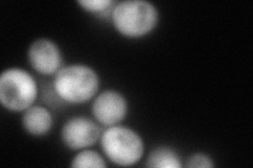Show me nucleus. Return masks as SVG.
<instances>
[{
	"mask_svg": "<svg viewBox=\"0 0 253 168\" xmlns=\"http://www.w3.org/2000/svg\"><path fill=\"white\" fill-rule=\"evenodd\" d=\"M113 26L126 38H140L152 32L158 23V11L146 0H126L114 5L111 13Z\"/></svg>",
	"mask_w": 253,
	"mask_h": 168,
	"instance_id": "nucleus-2",
	"label": "nucleus"
},
{
	"mask_svg": "<svg viewBox=\"0 0 253 168\" xmlns=\"http://www.w3.org/2000/svg\"><path fill=\"white\" fill-rule=\"evenodd\" d=\"M37 95L36 80L27 70L7 68L0 76V102L7 110L25 111L33 105Z\"/></svg>",
	"mask_w": 253,
	"mask_h": 168,
	"instance_id": "nucleus-4",
	"label": "nucleus"
},
{
	"mask_svg": "<svg viewBox=\"0 0 253 168\" xmlns=\"http://www.w3.org/2000/svg\"><path fill=\"white\" fill-rule=\"evenodd\" d=\"M128 113V102L125 96L114 90L101 92L92 104V114L95 120L107 127L118 125Z\"/></svg>",
	"mask_w": 253,
	"mask_h": 168,
	"instance_id": "nucleus-6",
	"label": "nucleus"
},
{
	"mask_svg": "<svg viewBox=\"0 0 253 168\" xmlns=\"http://www.w3.org/2000/svg\"><path fill=\"white\" fill-rule=\"evenodd\" d=\"M146 166L152 168H180L183 164L176 151L169 147L162 146L153 149L150 153Z\"/></svg>",
	"mask_w": 253,
	"mask_h": 168,
	"instance_id": "nucleus-9",
	"label": "nucleus"
},
{
	"mask_svg": "<svg viewBox=\"0 0 253 168\" xmlns=\"http://www.w3.org/2000/svg\"><path fill=\"white\" fill-rule=\"evenodd\" d=\"M187 167L193 168H210L214 167V163H213L212 159L205 154H193L191 157L188 159L186 163Z\"/></svg>",
	"mask_w": 253,
	"mask_h": 168,
	"instance_id": "nucleus-12",
	"label": "nucleus"
},
{
	"mask_svg": "<svg viewBox=\"0 0 253 168\" xmlns=\"http://www.w3.org/2000/svg\"><path fill=\"white\" fill-rule=\"evenodd\" d=\"M71 166L74 168H106L107 163L105 162L104 158L99 155L97 151L91 149H83L73 158Z\"/></svg>",
	"mask_w": 253,
	"mask_h": 168,
	"instance_id": "nucleus-10",
	"label": "nucleus"
},
{
	"mask_svg": "<svg viewBox=\"0 0 253 168\" xmlns=\"http://www.w3.org/2000/svg\"><path fill=\"white\" fill-rule=\"evenodd\" d=\"M21 121L25 131L34 137L44 135L53 126L52 114L49 109L39 105H32L23 111Z\"/></svg>",
	"mask_w": 253,
	"mask_h": 168,
	"instance_id": "nucleus-8",
	"label": "nucleus"
},
{
	"mask_svg": "<svg viewBox=\"0 0 253 168\" xmlns=\"http://www.w3.org/2000/svg\"><path fill=\"white\" fill-rule=\"evenodd\" d=\"M28 58L31 67L42 75H56L62 66L59 47L50 39L35 40L29 47Z\"/></svg>",
	"mask_w": 253,
	"mask_h": 168,
	"instance_id": "nucleus-7",
	"label": "nucleus"
},
{
	"mask_svg": "<svg viewBox=\"0 0 253 168\" xmlns=\"http://www.w3.org/2000/svg\"><path fill=\"white\" fill-rule=\"evenodd\" d=\"M78 4L90 13H105L113 9L116 4L113 0H81Z\"/></svg>",
	"mask_w": 253,
	"mask_h": 168,
	"instance_id": "nucleus-11",
	"label": "nucleus"
},
{
	"mask_svg": "<svg viewBox=\"0 0 253 168\" xmlns=\"http://www.w3.org/2000/svg\"><path fill=\"white\" fill-rule=\"evenodd\" d=\"M100 146L110 162L118 166L136 164L145 151V144L140 135L122 125L108 127L101 134Z\"/></svg>",
	"mask_w": 253,
	"mask_h": 168,
	"instance_id": "nucleus-3",
	"label": "nucleus"
},
{
	"mask_svg": "<svg viewBox=\"0 0 253 168\" xmlns=\"http://www.w3.org/2000/svg\"><path fill=\"white\" fill-rule=\"evenodd\" d=\"M53 89L60 100L69 104H83L96 96L99 78L96 71L88 66L71 65L57 71Z\"/></svg>",
	"mask_w": 253,
	"mask_h": 168,
	"instance_id": "nucleus-1",
	"label": "nucleus"
},
{
	"mask_svg": "<svg viewBox=\"0 0 253 168\" xmlns=\"http://www.w3.org/2000/svg\"><path fill=\"white\" fill-rule=\"evenodd\" d=\"M101 134L98 122L86 117H73L62 126L61 141L70 149L81 150L94 145Z\"/></svg>",
	"mask_w": 253,
	"mask_h": 168,
	"instance_id": "nucleus-5",
	"label": "nucleus"
}]
</instances>
